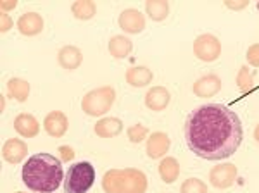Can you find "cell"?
Here are the masks:
<instances>
[{
  "label": "cell",
  "mask_w": 259,
  "mask_h": 193,
  "mask_svg": "<svg viewBox=\"0 0 259 193\" xmlns=\"http://www.w3.org/2000/svg\"><path fill=\"white\" fill-rule=\"evenodd\" d=\"M244 129L239 116L223 104H206L192 111L185 121V140L197 157L228 159L242 143Z\"/></svg>",
  "instance_id": "1"
},
{
  "label": "cell",
  "mask_w": 259,
  "mask_h": 193,
  "mask_svg": "<svg viewBox=\"0 0 259 193\" xmlns=\"http://www.w3.org/2000/svg\"><path fill=\"white\" fill-rule=\"evenodd\" d=\"M23 183L35 193H52L64 181V169L52 154H35L24 162Z\"/></svg>",
  "instance_id": "2"
},
{
  "label": "cell",
  "mask_w": 259,
  "mask_h": 193,
  "mask_svg": "<svg viewBox=\"0 0 259 193\" xmlns=\"http://www.w3.org/2000/svg\"><path fill=\"white\" fill-rule=\"evenodd\" d=\"M147 176L135 167L109 169L102 178V190L106 193H145Z\"/></svg>",
  "instance_id": "3"
},
{
  "label": "cell",
  "mask_w": 259,
  "mask_h": 193,
  "mask_svg": "<svg viewBox=\"0 0 259 193\" xmlns=\"http://www.w3.org/2000/svg\"><path fill=\"white\" fill-rule=\"evenodd\" d=\"M116 100V91L114 88L106 85V86H99L95 90L89 91L81 100V111L87 116L92 117H100L106 112L111 111L112 104Z\"/></svg>",
  "instance_id": "4"
},
{
  "label": "cell",
  "mask_w": 259,
  "mask_h": 193,
  "mask_svg": "<svg viewBox=\"0 0 259 193\" xmlns=\"http://www.w3.org/2000/svg\"><path fill=\"white\" fill-rule=\"evenodd\" d=\"M95 169L90 162H76L68 169L64 179L66 193H87L94 186Z\"/></svg>",
  "instance_id": "5"
},
{
  "label": "cell",
  "mask_w": 259,
  "mask_h": 193,
  "mask_svg": "<svg viewBox=\"0 0 259 193\" xmlns=\"http://www.w3.org/2000/svg\"><path fill=\"white\" fill-rule=\"evenodd\" d=\"M194 56L202 62H214L221 56V41L211 33L199 35L194 40Z\"/></svg>",
  "instance_id": "6"
},
{
  "label": "cell",
  "mask_w": 259,
  "mask_h": 193,
  "mask_svg": "<svg viewBox=\"0 0 259 193\" xmlns=\"http://www.w3.org/2000/svg\"><path fill=\"white\" fill-rule=\"evenodd\" d=\"M239 176V169L232 162H225V164H218L209 171V183L218 190H227L237 181Z\"/></svg>",
  "instance_id": "7"
},
{
  "label": "cell",
  "mask_w": 259,
  "mask_h": 193,
  "mask_svg": "<svg viewBox=\"0 0 259 193\" xmlns=\"http://www.w3.org/2000/svg\"><path fill=\"white\" fill-rule=\"evenodd\" d=\"M119 28L130 35H139L145 29V16L137 9H124L118 18Z\"/></svg>",
  "instance_id": "8"
},
{
  "label": "cell",
  "mask_w": 259,
  "mask_h": 193,
  "mask_svg": "<svg viewBox=\"0 0 259 193\" xmlns=\"http://www.w3.org/2000/svg\"><path fill=\"white\" fill-rule=\"evenodd\" d=\"M69 128V121L66 117L64 112L61 111H52L45 116L44 119V129L47 131V135L54 136V138H61L66 135Z\"/></svg>",
  "instance_id": "9"
},
{
  "label": "cell",
  "mask_w": 259,
  "mask_h": 193,
  "mask_svg": "<svg viewBox=\"0 0 259 193\" xmlns=\"http://www.w3.org/2000/svg\"><path fill=\"white\" fill-rule=\"evenodd\" d=\"M192 90H194V93L197 96H200V99H209V96H214L221 90V78L218 76V74L209 73V74H206V76L199 78L197 81L194 83Z\"/></svg>",
  "instance_id": "10"
},
{
  "label": "cell",
  "mask_w": 259,
  "mask_h": 193,
  "mask_svg": "<svg viewBox=\"0 0 259 193\" xmlns=\"http://www.w3.org/2000/svg\"><path fill=\"white\" fill-rule=\"evenodd\" d=\"M169 100H171V95H169L168 88L152 86L147 93H145V107H147L149 111L161 112L169 106Z\"/></svg>",
  "instance_id": "11"
},
{
  "label": "cell",
  "mask_w": 259,
  "mask_h": 193,
  "mask_svg": "<svg viewBox=\"0 0 259 193\" xmlns=\"http://www.w3.org/2000/svg\"><path fill=\"white\" fill-rule=\"evenodd\" d=\"M28 154V145L19 138H11L2 147V157L9 164H19Z\"/></svg>",
  "instance_id": "12"
},
{
  "label": "cell",
  "mask_w": 259,
  "mask_h": 193,
  "mask_svg": "<svg viewBox=\"0 0 259 193\" xmlns=\"http://www.w3.org/2000/svg\"><path fill=\"white\" fill-rule=\"evenodd\" d=\"M57 61H59V66L66 71H74L81 66L83 62V54L81 50L74 45H64L61 47V50L57 52Z\"/></svg>",
  "instance_id": "13"
},
{
  "label": "cell",
  "mask_w": 259,
  "mask_h": 193,
  "mask_svg": "<svg viewBox=\"0 0 259 193\" xmlns=\"http://www.w3.org/2000/svg\"><path fill=\"white\" fill-rule=\"evenodd\" d=\"M169 145H171V140L166 133L162 131H154L149 135V140H147V155L150 159H161L164 154H168L169 150Z\"/></svg>",
  "instance_id": "14"
},
{
  "label": "cell",
  "mask_w": 259,
  "mask_h": 193,
  "mask_svg": "<svg viewBox=\"0 0 259 193\" xmlns=\"http://www.w3.org/2000/svg\"><path fill=\"white\" fill-rule=\"evenodd\" d=\"M18 29L24 36L40 35L41 29H44V18L38 12H26L18 19Z\"/></svg>",
  "instance_id": "15"
},
{
  "label": "cell",
  "mask_w": 259,
  "mask_h": 193,
  "mask_svg": "<svg viewBox=\"0 0 259 193\" xmlns=\"http://www.w3.org/2000/svg\"><path fill=\"white\" fill-rule=\"evenodd\" d=\"M40 128H41V126H40L38 121H36V117L31 116V114H26V112L18 114V116H16V119H14V129L24 138L38 136Z\"/></svg>",
  "instance_id": "16"
},
{
  "label": "cell",
  "mask_w": 259,
  "mask_h": 193,
  "mask_svg": "<svg viewBox=\"0 0 259 193\" xmlns=\"http://www.w3.org/2000/svg\"><path fill=\"white\" fill-rule=\"evenodd\" d=\"M94 131L99 138H114L123 131V121L118 117H102L97 121Z\"/></svg>",
  "instance_id": "17"
},
{
  "label": "cell",
  "mask_w": 259,
  "mask_h": 193,
  "mask_svg": "<svg viewBox=\"0 0 259 193\" xmlns=\"http://www.w3.org/2000/svg\"><path fill=\"white\" fill-rule=\"evenodd\" d=\"M154 78V73L145 66H135V68H130L124 74V79L130 86H135V88H144L150 85Z\"/></svg>",
  "instance_id": "18"
},
{
  "label": "cell",
  "mask_w": 259,
  "mask_h": 193,
  "mask_svg": "<svg viewBox=\"0 0 259 193\" xmlns=\"http://www.w3.org/2000/svg\"><path fill=\"white\" fill-rule=\"evenodd\" d=\"M7 93L16 102H26L28 96H30V83L21 78H11L7 81Z\"/></svg>",
  "instance_id": "19"
},
{
  "label": "cell",
  "mask_w": 259,
  "mask_h": 193,
  "mask_svg": "<svg viewBox=\"0 0 259 193\" xmlns=\"http://www.w3.org/2000/svg\"><path fill=\"white\" fill-rule=\"evenodd\" d=\"M133 43L128 36L123 35H116L109 40V54L114 59H124L132 54Z\"/></svg>",
  "instance_id": "20"
},
{
  "label": "cell",
  "mask_w": 259,
  "mask_h": 193,
  "mask_svg": "<svg viewBox=\"0 0 259 193\" xmlns=\"http://www.w3.org/2000/svg\"><path fill=\"white\" fill-rule=\"evenodd\" d=\"M157 171H159V176H161L162 181L166 184H171V183L177 181L178 176H180V164L175 157H164L161 161L159 167H157Z\"/></svg>",
  "instance_id": "21"
},
{
  "label": "cell",
  "mask_w": 259,
  "mask_h": 193,
  "mask_svg": "<svg viewBox=\"0 0 259 193\" xmlns=\"http://www.w3.org/2000/svg\"><path fill=\"white\" fill-rule=\"evenodd\" d=\"M145 12L152 21H164L169 14V4L166 0H149L145 2Z\"/></svg>",
  "instance_id": "22"
},
{
  "label": "cell",
  "mask_w": 259,
  "mask_h": 193,
  "mask_svg": "<svg viewBox=\"0 0 259 193\" xmlns=\"http://www.w3.org/2000/svg\"><path fill=\"white\" fill-rule=\"evenodd\" d=\"M71 12L76 19L80 21H89L97 14V6L92 0H78V2H73L71 6Z\"/></svg>",
  "instance_id": "23"
},
{
  "label": "cell",
  "mask_w": 259,
  "mask_h": 193,
  "mask_svg": "<svg viewBox=\"0 0 259 193\" xmlns=\"http://www.w3.org/2000/svg\"><path fill=\"white\" fill-rule=\"evenodd\" d=\"M235 83H237V86H239L240 93H244V95L250 93V91L254 90V78H252V73H250V69L247 66H242L239 69Z\"/></svg>",
  "instance_id": "24"
},
{
  "label": "cell",
  "mask_w": 259,
  "mask_h": 193,
  "mask_svg": "<svg viewBox=\"0 0 259 193\" xmlns=\"http://www.w3.org/2000/svg\"><path fill=\"white\" fill-rule=\"evenodd\" d=\"M180 193H207V184L199 178H189L182 183Z\"/></svg>",
  "instance_id": "25"
},
{
  "label": "cell",
  "mask_w": 259,
  "mask_h": 193,
  "mask_svg": "<svg viewBox=\"0 0 259 193\" xmlns=\"http://www.w3.org/2000/svg\"><path fill=\"white\" fill-rule=\"evenodd\" d=\"M126 135H128V140L132 141V143H140V141H144L145 138H147L149 129L145 128L144 124H133L128 128Z\"/></svg>",
  "instance_id": "26"
},
{
  "label": "cell",
  "mask_w": 259,
  "mask_h": 193,
  "mask_svg": "<svg viewBox=\"0 0 259 193\" xmlns=\"http://www.w3.org/2000/svg\"><path fill=\"white\" fill-rule=\"evenodd\" d=\"M245 59L252 68H259V43L250 45L247 52H245Z\"/></svg>",
  "instance_id": "27"
},
{
  "label": "cell",
  "mask_w": 259,
  "mask_h": 193,
  "mask_svg": "<svg viewBox=\"0 0 259 193\" xmlns=\"http://www.w3.org/2000/svg\"><path fill=\"white\" fill-rule=\"evenodd\" d=\"M225 7L230 11H244L249 7L247 0H225Z\"/></svg>",
  "instance_id": "28"
},
{
  "label": "cell",
  "mask_w": 259,
  "mask_h": 193,
  "mask_svg": "<svg viewBox=\"0 0 259 193\" xmlns=\"http://www.w3.org/2000/svg\"><path fill=\"white\" fill-rule=\"evenodd\" d=\"M12 26H14V23H12V18H11L9 14H6V12H2V14H0V31L7 33V31H11Z\"/></svg>",
  "instance_id": "29"
},
{
  "label": "cell",
  "mask_w": 259,
  "mask_h": 193,
  "mask_svg": "<svg viewBox=\"0 0 259 193\" xmlns=\"http://www.w3.org/2000/svg\"><path fill=\"white\" fill-rule=\"evenodd\" d=\"M59 152H61V157H62V161H73L74 159V150L71 149V147H59Z\"/></svg>",
  "instance_id": "30"
},
{
  "label": "cell",
  "mask_w": 259,
  "mask_h": 193,
  "mask_svg": "<svg viewBox=\"0 0 259 193\" xmlns=\"http://www.w3.org/2000/svg\"><path fill=\"white\" fill-rule=\"evenodd\" d=\"M16 7H18V2H16V0H2V2H0V11L2 12H6L7 14V11H12V9H16Z\"/></svg>",
  "instance_id": "31"
},
{
  "label": "cell",
  "mask_w": 259,
  "mask_h": 193,
  "mask_svg": "<svg viewBox=\"0 0 259 193\" xmlns=\"http://www.w3.org/2000/svg\"><path fill=\"white\" fill-rule=\"evenodd\" d=\"M254 140H256L257 143H259V124L256 126V128H254Z\"/></svg>",
  "instance_id": "32"
},
{
  "label": "cell",
  "mask_w": 259,
  "mask_h": 193,
  "mask_svg": "<svg viewBox=\"0 0 259 193\" xmlns=\"http://www.w3.org/2000/svg\"><path fill=\"white\" fill-rule=\"evenodd\" d=\"M16 193H24V191H16Z\"/></svg>",
  "instance_id": "33"
}]
</instances>
